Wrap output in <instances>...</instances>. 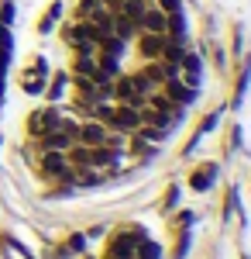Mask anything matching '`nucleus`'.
Segmentation results:
<instances>
[{"mask_svg":"<svg viewBox=\"0 0 251 259\" xmlns=\"http://www.w3.org/2000/svg\"><path fill=\"white\" fill-rule=\"evenodd\" d=\"M145 239V232L141 228H128V232H120L110 239V252L107 259H135L138 256V242Z\"/></svg>","mask_w":251,"mask_h":259,"instance_id":"f257e3e1","label":"nucleus"},{"mask_svg":"<svg viewBox=\"0 0 251 259\" xmlns=\"http://www.w3.org/2000/svg\"><path fill=\"white\" fill-rule=\"evenodd\" d=\"M58 121H62V114H58L55 104H48V107H41V111H35L31 118H28V132L35 135V139H41L45 132H52V128H58Z\"/></svg>","mask_w":251,"mask_h":259,"instance_id":"f03ea898","label":"nucleus"},{"mask_svg":"<svg viewBox=\"0 0 251 259\" xmlns=\"http://www.w3.org/2000/svg\"><path fill=\"white\" fill-rule=\"evenodd\" d=\"M110 124H114L117 132H138L141 128V114H138V107H131V104H117L114 114H110Z\"/></svg>","mask_w":251,"mask_h":259,"instance_id":"7ed1b4c3","label":"nucleus"},{"mask_svg":"<svg viewBox=\"0 0 251 259\" xmlns=\"http://www.w3.org/2000/svg\"><path fill=\"white\" fill-rule=\"evenodd\" d=\"M110 97H117V104H131V107H141V104H145V97L138 94L135 76H120V80L114 83V90H110Z\"/></svg>","mask_w":251,"mask_h":259,"instance_id":"20e7f679","label":"nucleus"},{"mask_svg":"<svg viewBox=\"0 0 251 259\" xmlns=\"http://www.w3.org/2000/svg\"><path fill=\"white\" fill-rule=\"evenodd\" d=\"M41 173H45V177L69 180V177H73V169H69V159H66V152H45V159H41Z\"/></svg>","mask_w":251,"mask_h":259,"instance_id":"39448f33","label":"nucleus"},{"mask_svg":"<svg viewBox=\"0 0 251 259\" xmlns=\"http://www.w3.org/2000/svg\"><path fill=\"white\" fill-rule=\"evenodd\" d=\"M76 142H79V145H86V149H97V145L107 142V128H103L100 121H86V124H79Z\"/></svg>","mask_w":251,"mask_h":259,"instance_id":"423d86ee","label":"nucleus"},{"mask_svg":"<svg viewBox=\"0 0 251 259\" xmlns=\"http://www.w3.org/2000/svg\"><path fill=\"white\" fill-rule=\"evenodd\" d=\"M165 97L172 100V104H179V107H186V104H193V100H196V90H193V87H186L179 76H169V80H165Z\"/></svg>","mask_w":251,"mask_h":259,"instance_id":"0eeeda50","label":"nucleus"},{"mask_svg":"<svg viewBox=\"0 0 251 259\" xmlns=\"http://www.w3.org/2000/svg\"><path fill=\"white\" fill-rule=\"evenodd\" d=\"M162 49H165V35H155V31H141L138 35V52H141V59H158L162 56Z\"/></svg>","mask_w":251,"mask_h":259,"instance_id":"6e6552de","label":"nucleus"},{"mask_svg":"<svg viewBox=\"0 0 251 259\" xmlns=\"http://www.w3.org/2000/svg\"><path fill=\"white\" fill-rule=\"evenodd\" d=\"M38 142H41V149H45V152H69V149L76 145V139H69L62 128H52V132H45Z\"/></svg>","mask_w":251,"mask_h":259,"instance_id":"1a4fd4ad","label":"nucleus"},{"mask_svg":"<svg viewBox=\"0 0 251 259\" xmlns=\"http://www.w3.org/2000/svg\"><path fill=\"white\" fill-rule=\"evenodd\" d=\"M165 24H169V14H165L162 7H145V14H141V31L165 35Z\"/></svg>","mask_w":251,"mask_h":259,"instance_id":"9d476101","label":"nucleus"},{"mask_svg":"<svg viewBox=\"0 0 251 259\" xmlns=\"http://www.w3.org/2000/svg\"><path fill=\"white\" fill-rule=\"evenodd\" d=\"M217 166L213 162H207V166H200V169H193V177H190V187H193L196 194H203V190H210L213 187V180H217Z\"/></svg>","mask_w":251,"mask_h":259,"instance_id":"9b49d317","label":"nucleus"},{"mask_svg":"<svg viewBox=\"0 0 251 259\" xmlns=\"http://www.w3.org/2000/svg\"><path fill=\"white\" fill-rule=\"evenodd\" d=\"M24 94H45V59H35V69L24 73Z\"/></svg>","mask_w":251,"mask_h":259,"instance_id":"f8f14e48","label":"nucleus"},{"mask_svg":"<svg viewBox=\"0 0 251 259\" xmlns=\"http://www.w3.org/2000/svg\"><path fill=\"white\" fill-rule=\"evenodd\" d=\"M141 76L155 87V83H165V80H169V76H172V69H169L165 62H158V59H148V66L141 69Z\"/></svg>","mask_w":251,"mask_h":259,"instance_id":"ddd939ff","label":"nucleus"},{"mask_svg":"<svg viewBox=\"0 0 251 259\" xmlns=\"http://www.w3.org/2000/svg\"><path fill=\"white\" fill-rule=\"evenodd\" d=\"M220 111H224V107H220ZM220 111H210V114L203 118V124H200V128L193 132V139H190V145H186V152H193L196 145H200V139H203V135H210L213 128H217V121H220Z\"/></svg>","mask_w":251,"mask_h":259,"instance_id":"4468645a","label":"nucleus"},{"mask_svg":"<svg viewBox=\"0 0 251 259\" xmlns=\"http://www.w3.org/2000/svg\"><path fill=\"white\" fill-rule=\"evenodd\" d=\"M58 18H62V0H52V4H48V11H45L41 21H38V31H41V35H48V31L55 28Z\"/></svg>","mask_w":251,"mask_h":259,"instance_id":"2eb2a0df","label":"nucleus"},{"mask_svg":"<svg viewBox=\"0 0 251 259\" xmlns=\"http://www.w3.org/2000/svg\"><path fill=\"white\" fill-rule=\"evenodd\" d=\"M248 80H251V59L244 62V69H241V76H237V90H234L231 107H241V100H244V90H248Z\"/></svg>","mask_w":251,"mask_h":259,"instance_id":"dca6fc26","label":"nucleus"},{"mask_svg":"<svg viewBox=\"0 0 251 259\" xmlns=\"http://www.w3.org/2000/svg\"><path fill=\"white\" fill-rule=\"evenodd\" d=\"M66 83H69V76H66V73H55V76H52V87H45V97L55 104V100L62 97V90H66Z\"/></svg>","mask_w":251,"mask_h":259,"instance_id":"f3484780","label":"nucleus"},{"mask_svg":"<svg viewBox=\"0 0 251 259\" xmlns=\"http://www.w3.org/2000/svg\"><path fill=\"white\" fill-rule=\"evenodd\" d=\"M158 256H162V249H158V245H155L148 235L138 242V256H135V259H158Z\"/></svg>","mask_w":251,"mask_h":259,"instance_id":"a211bd4d","label":"nucleus"},{"mask_svg":"<svg viewBox=\"0 0 251 259\" xmlns=\"http://www.w3.org/2000/svg\"><path fill=\"white\" fill-rule=\"evenodd\" d=\"M0 242H4V256H11V259H31V256H28V252H24V249H21L14 239H7V235H4Z\"/></svg>","mask_w":251,"mask_h":259,"instance_id":"6ab92c4d","label":"nucleus"},{"mask_svg":"<svg viewBox=\"0 0 251 259\" xmlns=\"http://www.w3.org/2000/svg\"><path fill=\"white\" fill-rule=\"evenodd\" d=\"M186 252H190V228H182V235H179V245H175L172 259H182Z\"/></svg>","mask_w":251,"mask_h":259,"instance_id":"aec40b11","label":"nucleus"},{"mask_svg":"<svg viewBox=\"0 0 251 259\" xmlns=\"http://www.w3.org/2000/svg\"><path fill=\"white\" fill-rule=\"evenodd\" d=\"M83 249H86V235H73L69 245L62 249V256H66V252H83Z\"/></svg>","mask_w":251,"mask_h":259,"instance_id":"412c9836","label":"nucleus"},{"mask_svg":"<svg viewBox=\"0 0 251 259\" xmlns=\"http://www.w3.org/2000/svg\"><path fill=\"white\" fill-rule=\"evenodd\" d=\"M158 7H162L165 14H172V11H182V4H179V0H158Z\"/></svg>","mask_w":251,"mask_h":259,"instance_id":"4be33fe9","label":"nucleus"},{"mask_svg":"<svg viewBox=\"0 0 251 259\" xmlns=\"http://www.w3.org/2000/svg\"><path fill=\"white\" fill-rule=\"evenodd\" d=\"M175 204H179V187H172V190L165 194V211H169V207H175Z\"/></svg>","mask_w":251,"mask_h":259,"instance_id":"5701e85b","label":"nucleus"},{"mask_svg":"<svg viewBox=\"0 0 251 259\" xmlns=\"http://www.w3.org/2000/svg\"><path fill=\"white\" fill-rule=\"evenodd\" d=\"M100 4H103V7H110V11H117V7H120V0H100Z\"/></svg>","mask_w":251,"mask_h":259,"instance_id":"b1692460","label":"nucleus"}]
</instances>
